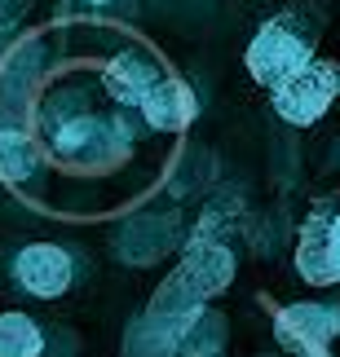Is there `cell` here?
Instances as JSON below:
<instances>
[{
  "label": "cell",
  "instance_id": "1",
  "mask_svg": "<svg viewBox=\"0 0 340 357\" xmlns=\"http://www.w3.org/2000/svg\"><path fill=\"white\" fill-rule=\"evenodd\" d=\"M230 278H235V260H230V252H221V247H212V243L190 247L182 269H177L168 278V287L155 296V313L159 318H172V313L190 318V313L199 309V300L216 296Z\"/></svg>",
  "mask_w": 340,
  "mask_h": 357
},
{
  "label": "cell",
  "instance_id": "2",
  "mask_svg": "<svg viewBox=\"0 0 340 357\" xmlns=\"http://www.w3.org/2000/svg\"><path fill=\"white\" fill-rule=\"evenodd\" d=\"M336 89H340L336 66H327V62H305L301 71H292L283 84H274V111L288 119V123H301V128H305V123H314L332 106Z\"/></svg>",
  "mask_w": 340,
  "mask_h": 357
},
{
  "label": "cell",
  "instance_id": "3",
  "mask_svg": "<svg viewBox=\"0 0 340 357\" xmlns=\"http://www.w3.org/2000/svg\"><path fill=\"white\" fill-rule=\"evenodd\" d=\"M305 62H309V45L301 36H292L288 26H279V22H269L248 45V71H252L256 84H265V89L283 84V79L292 71H301Z\"/></svg>",
  "mask_w": 340,
  "mask_h": 357
},
{
  "label": "cell",
  "instance_id": "4",
  "mask_svg": "<svg viewBox=\"0 0 340 357\" xmlns=\"http://www.w3.org/2000/svg\"><path fill=\"white\" fill-rule=\"evenodd\" d=\"M340 331V313L327 305H288L274 318V335L292 353H323Z\"/></svg>",
  "mask_w": 340,
  "mask_h": 357
},
{
  "label": "cell",
  "instance_id": "5",
  "mask_svg": "<svg viewBox=\"0 0 340 357\" xmlns=\"http://www.w3.org/2000/svg\"><path fill=\"white\" fill-rule=\"evenodd\" d=\"M18 282L27 287L31 296H62L66 287H71V256L62 252V247H53V243H31V247H22L18 252Z\"/></svg>",
  "mask_w": 340,
  "mask_h": 357
},
{
  "label": "cell",
  "instance_id": "6",
  "mask_svg": "<svg viewBox=\"0 0 340 357\" xmlns=\"http://www.w3.org/2000/svg\"><path fill=\"white\" fill-rule=\"evenodd\" d=\"M296 269H301L305 282L327 287L340 282V238L327 221H309L301 229V243H296Z\"/></svg>",
  "mask_w": 340,
  "mask_h": 357
},
{
  "label": "cell",
  "instance_id": "7",
  "mask_svg": "<svg viewBox=\"0 0 340 357\" xmlns=\"http://www.w3.org/2000/svg\"><path fill=\"white\" fill-rule=\"evenodd\" d=\"M142 111L151 119V128H186L195 119V93L182 79H155L142 93Z\"/></svg>",
  "mask_w": 340,
  "mask_h": 357
},
{
  "label": "cell",
  "instance_id": "8",
  "mask_svg": "<svg viewBox=\"0 0 340 357\" xmlns=\"http://www.w3.org/2000/svg\"><path fill=\"white\" fill-rule=\"evenodd\" d=\"M45 340L27 313H0V357H40Z\"/></svg>",
  "mask_w": 340,
  "mask_h": 357
},
{
  "label": "cell",
  "instance_id": "9",
  "mask_svg": "<svg viewBox=\"0 0 340 357\" xmlns=\"http://www.w3.org/2000/svg\"><path fill=\"white\" fill-rule=\"evenodd\" d=\"M155 71L151 66H142L138 58H119V62H111L106 66V84H111V93L119 102H142V93L155 84Z\"/></svg>",
  "mask_w": 340,
  "mask_h": 357
},
{
  "label": "cell",
  "instance_id": "10",
  "mask_svg": "<svg viewBox=\"0 0 340 357\" xmlns=\"http://www.w3.org/2000/svg\"><path fill=\"white\" fill-rule=\"evenodd\" d=\"M36 168V150L27 137L18 132H0V176H9V181H18Z\"/></svg>",
  "mask_w": 340,
  "mask_h": 357
},
{
  "label": "cell",
  "instance_id": "11",
  "mask_svg": "<svg viewBox=\"0 0 340 357\" xmlns=\"http://www.w3.org/2000/svg\"><path fill=\"white\" fill-rule=\"evenodd\" d=\"M305 357H327V349H323V353H305Z\"/></svg>",
  "mask_w": 340,
  "mask_h": 357
},
{
  "label": "cell",
  "instance_id": "12",
  "mask_svg": "<svg viewBox=\"0 0 340 357\" xmlns=\"http://www.w3.org/2000/svg\"><path fill=\"white\" fill-rule=\"evenodd\" d=\"M332 229H336V238H340V216H336V225H332Z\"/></svg>",
  "mask_w": 340,
  "mask_h": 357
},
{
  "label": "cell",
  "instance_id": "13",
  "mask_svg": "<svg viewBox=\"0 0 340 357\" xmlns=\"http://www.w3.org/2000/svg\"><path fill=\"white\" fill-rule=\"evenodd\" d=\"M89 5H111V0H89Z\"/></svg>",
  "mask_w": 340,
  "mask_h": 357
}]
</instances>
